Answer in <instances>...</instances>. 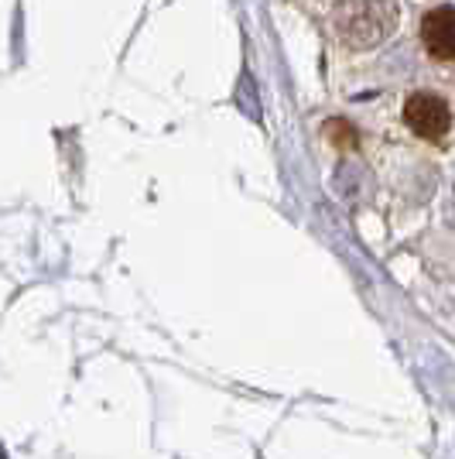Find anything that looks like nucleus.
<instances>
[{
  "instance_id": "1",
  "label": "nucleus",
  "mask_w": 455,
  "mask_h": 459,
  "mask_svg": "<svg viewBox=\"0 0 455 459\" xmlns=\"http://www.w3.org/2000/svg\"><path fill=\"white\" fill-rule=\"evenodd\" d=\"M404 124L428 144H442L452 134V110L438 93H411L404 103Z\"/></svg>"
},
{
  "instance_id": "2",
  "label": "nucleus",
  "mask_w": 455,
  "mask_h": 459,
  "mask_svg": "<svg viewBox=\"0 0 455 459\" xmlns=\"http://www.w3.org/2000/svg\"><path fill=\"white\" fill-rule=\"evenodd\" d=\"M421 45L435 62H455V7H435L421 18Z\"/></svg>"
}]
</instances>
